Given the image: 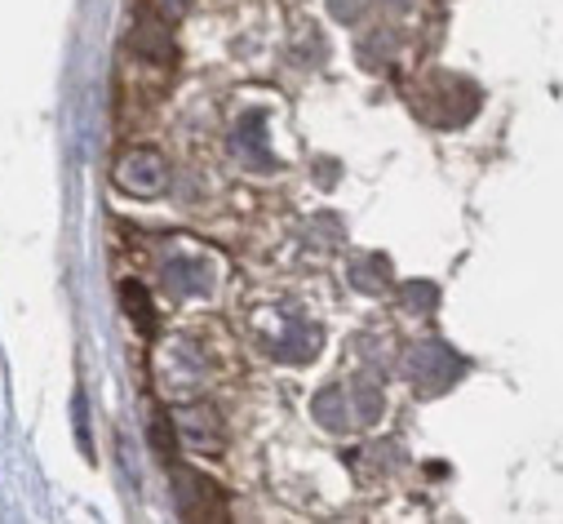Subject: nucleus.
I'll use <instances>...</instances> for the list:
<instances>
[{
  "mask_svg": "<svg viewBox=\"0 0 563 524\" xmlns=\"http://www.w3.org/2000/svg\"><path fill=\"white\" fill-rule=\"evenodd\" d=\"M235 156H244L253 170H271L275 165V156L266 148V129H262L257 116L253 120H240V129H235Z\"/></svg>",
  "mask_w": 563,
  "mask_h": 524,
  "instance_id": "nucleus-7",
  "label": "nucleus"
},
{
  "mask_svg": "<svg viewBox=\"0 0 563 524\" xmlns=\"http://www.w3.org/2000/svg\"><path fill=\"white\" fill-rule=\"evenodd\" d=\"M174 436H178V445L183 449H191V454H205V458H218L222 454V445H227V432H222V418H218V410H209V405H183V410H174Z\"/></svg>",
  "mask_w": 563,
  "mask_h": 524,
  "instance_id": "nucleus-1",
  "label": "nucleus"
},
{
  "mask_svg": "<svg viewBox=\"0 0 563 524\" xmlns=\"http://www.w3.org/2000/svg\"><path fill=\"white\" fill-rule=\"evenodd\" d=\"M178 511L187 520H222V498L218 489L205 480V476H191V471H178Z\"/></svg>",
  "mask_w": 563,
  "mask_h": 524,
  "instance_id": "nucleus-5",
  "label": "nucleus"
},
{
  "mask_svg": "<svg viewBox=\"0 0 563 524\" xmlns=\"http://www.w3.org/2000/svg\"><path fill=\"white\" fill-rule=\"evenodd\" d=\"M404 303H412L408 312H427V303H435L431 285H404Z\"/></svg>",
  "mask_w": 563,
  "mask_h": 524,
  "instance_id": "nucleus-10",
  "label": "nucleus"
},
{
  "mask_svg": "<svg viewBox=\"0 0 563 524\" xmlns=\"http://www.w3.org/2000/svg\"><path fill=\"white\" fill-rule=\"evenodd\" d=\"M129 50H133V58H143V63H161V67H169V63L178 58V45H174V32H169V23H165V19H147V23H137V28L129 32Z\"/></svg>",
  "mask_w": 563,
  "mask_h": 524,
  "instance_id": "nucleus-4",
  "label": "nucleus"
},
{
  "mask_svg": "<svg viewBox=\"0 0 563 524\" xmlns=\"http://www.w3.org/2000/svg\"><path fill=\"white\" fill-rule=\"evenodd\" d=\"M404 369H408V378H412L417 386L427 382V378H440V382H449V378L457 373V356H453L449 347H440V342H417V347L408 351Z\"/></svg>",
  "mask_w": 563,
  "mask_h": 524,
  "instance_id": "nucleus-6",
  "label": "nucleus"
},
{
  "mask_svg": "<svg viewBox=\"0 0 563 524\" xmlns=\"http://www.w3.org/2000/svg\"><path fill=\"white\" fill-rule=\"evenodd\" d=\"M161 272H165V290L174 298H200V294H213V285H218V272L205 258H191V253H178V249L165 253Z\"/></svg>",
  "mask_w": 563,
  "mask_h": 524,
  "instance_id": "nucleus-3",
  "label": "nucleus"
},
{
  "mask_svg": "<svg viewBox=\"0 0 563 524\" xmlns=\"http://www.w3.org/2000/svg\"><path fill=\"white\" fill-rule=\"evenodd\" d=\"M120 303H124V316L137 325V329H156V312H152V303H147V294H143V285L137 281H124L120 285Z\"/></svg>",
  "mask_w": 563,
  "mask_h": 524,
  "instance_id": "nucleus-8",
  "label": "nucleus"
},
{
  "mask_svg": "<svg viewBox=\"0 0 563 524\" xmlns=\"http://www.w3.org/2000/svg\"><path fill=\"white\" fill-rule=\"evenodd\" d=\"M152 440H156V454H161V458H174V449H178V436H174V423H165V418H156V427H152Z\"/></svg>",
  "mask_w": 563,
  "mask_h": 524,
  "instance_id": "nucleus-9",
  "label": "nucleus"
},
{
  "mask_svg": "<svg viewBox=\"0 0 563 524\" xmlns=\"http://www.w3.org/2000/svg\"><path fill=\"white\" fill-rule=\"evenodd\" d=\"M111 183H115L120 192H129V196H143V200H147V196H161V192L169 187V165H165L161 152L137 148V152L120 156Z\"/></svg>",
  "mask_w": 563,
  "mask_h": 524,
  "instance_id": "nucleus-2",
  "label": "nucleus"
}]
</instances>
